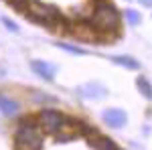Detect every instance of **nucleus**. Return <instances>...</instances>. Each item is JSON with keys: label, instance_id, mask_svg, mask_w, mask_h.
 I'll use <instances>...</instances> for the list:
<instances>
[{"label": "nucleus", "instance_id": "1", "mask_svg": "<svg viewBox=\"0 0 152 150\" xmlns=\"http://www.w3.org/2000/svg\"><path fill=\"white\" fill-rule=\"evenodd\" d=\"M94 12L89 16V26L94 29V33L97 35H112L118 33L120 29V12L116 10V6L107 0H97L94 2Z\"/></svg>", "mask_w": 152, "mask_h": 150}, {"label": "nucleus", "instance_id": "7", "mask_svg": "<svg viewBox=\"0 0 152 150\" xmlns=\"http://www.w3.org/2000/svg\"><path fill=\"white\" fill-rule=\"evenodd\" d=\"M31 69L35 71L39 77H43V79H47V81L53 79V77H55V71H57L51 63H47V61H33V63H31Z\"/></svg>", "mask_w": 152, "mask_h": 150}, {"label": "nucleus", "instance_id": "11", "mask_svg": "<svg viewBox=\"0 0 152 150\" xmlns=\"http://www.w3.org/2000/svg\"><path fill=\"white\" fill-rule=\"evenodd\" d=\"M136 85H138L140 93L146 97V100H152V85H150V81L146 79V77H138V79H136Z\"/></svg>", "mask_w": 152, "mask_h": 150}, {"label": "nucleus", "instance_id": "14", "mask_svg": "<svg viewBox=\"0 0 152 150\" xmlns=\"http://www.w3.org/2000/svg\"><path fill=\"white\" fill-rule=\"evenodd\" d=\"M31 95H33L35 104H43V102H51V104H55V102H57L53 95H47V93H41V91H33Z\"/></svg>", "mask_w": 152, "mask_h": 150}, {"label": "nucleus", "instance_id": "19", "mask_svg": "<svg viewBox=\"0 0 152 150\" xmlns=\"http://www.w3.org/2000/svg\"><path fill=\"white\" fill-rule=\"evenodd\" d=\"M112 150H120V148H112Z\"/></svg>", "mask_w": 152, "mask_h": 150}, {"label": "nucleus", "instance_id": "16", "mask_svg": "<svg viewBox=\"0 0 152 150\" xmlns=\"http://www.w3.org/2000/svg\"><path fill=\"white\" fill-rule=\"evenodd\" d=\"M2 23H4V26H6L8 31H12V33H18V26L12 23L10 18H6V16H4V18H2Z\"/></svg>", "mask_w": 152, "mask_h": 150}, {"label": "nucleus", "instance_id": "2", "mask_svg": "<svg viewBox=\"0 0 152 150\" xmlns=\"http://www.w3.org/2000/svg\"><path fill=\"white\" fill-rule=\"evenodd\" d=\"M45 144L43 128L39 126V120L35 118H23L14 132V146L16 150H41Z\"/></svg>", "mask_w": 152, "mask_h": 150}, {"label": "nucleus", "instance_id": "18", "mask_svg": "<svg viewBox=\"0 0 152 150\" xmlns=\"http://www.w3.org/2000/svg\"><path fill=\"white\" fill-rule=\"evenodd\" d=\"M142 4H146V6H152V0H140Z\"/></svg>", "mask_w": 152, "mask_h": 150}, {"label": "nucleus", "instance_id": "17", "mask_svg": "<svg viewBox=\"0 0 152 150\" xmlns=\"http://www.w3.org/2000/svg\"><path fill=\"white\" fill-rule=\"evenodd\" d=\"M8 2H10V4L14 6V8H18V10H23L24 6L28 4V0H8Z\"/></svg>", "mask_w": 152, "mask_h": 150}, {"label": "nucleus", "instance_id": "12", "mask_svg": "<svg viewBox=\"0 0 152 150\" xmlns=\"http://www.w3.org/2000/svg\"><path fill=\"white\" fill-rule=\"evenodd\" d=\"M73 16H77V18H89L91 16V12H94V6H89V4H81L79 8H73Z\"/></svg>", "mask_w": 152, "mask_h": 150}, {"label": "nucleus", "instance_id": "4", "mask_svg": "<svg viewBox=\"0 0 152 150\" xmlns=\"http://www.w3.org/2000/svg\"><path fill=\"white\" fill-rule=\"evenodd\" d=\"M67 122V116H63L57 110H43L39 114V126L43 128L45 134H57L59 130L63 128V124Z\"/></svg>", "mask_w": 152, "mask_h": 150}, {"label": "nucleus", "instance_id": "9", "mask_svg": "<svg viewBox=\"0 0 152 150\" xmlns=\"http://www.w3.org/2000/svg\"><path fill=\"white\" fill-rule=\"evenodd\" d=\"M79 93H81L83 97H91V100H95V97H104L107 91H105V87L97 85V83H89V85L79 87Z\"/></svg>", "mask_w": 152, "mask_h": 150}, {"label": "nucleus", "instance_id": "15", "mask_svg": "<svg viewBox=\"0 0 152 150\" xmlns=\"http://www.w3.org/2000/svg\"><path fill=\"white\" fill-rule=\"evenodd\" d=\"M124 14H126V18H128L130 24H138V23H140V12H136V10H132V8H128Z\"/></svg>", "mask_w": 152, "mask_h": 150}, {"label": "nucleus", "instance_id": "10", "mask_svg": "<svg viewBox=\"0 0 152 150\" xmlns=\"http://www.w3.org/2000/svg\"><path fill=\"white\" fill-rule=\"evenodd\" d=\"M112 61H114L116 65H122V67H126V69H132V71L140 69V63H138L136 59L128 57V55H114V57H112Z\"/></svg>", "mask_w": 152, "mask_h": 150}, {"label": "nucleus", "instance_id": "13", "mask_svg": "<svg viewBox=\"0 0 152 150\" xmlns=\"http://www.w3.org/2000/svg\"><path fill=\"white\" fill-rule=\"evenodd\" d=\"M59 49L63 51H69V53H75V55H87V51L81 49V47H75V45H67V43H57Z\"/></svg>", "mask_w": 152, "mask_h": 150}, {"label": "nucleus", "instance_id": "6", "mask_svg": "<svg viewBox=\"0 0 152 150\" xmlns=\"http://www.w3.org/2000/svg\"><path fill=\"white\" fill-rule=\"evenodd\" d=\"M18 110H20V105H18V102L14 97L6 95V93H0V112L2 114L8 116V118H14L18 114Z\"/></svg>", "mask_w": 152, "mask_h": 150}, {"label": "nucleus", "instance_id": "8", "mask_svg": "<svg viewBox=\"0 0 152 150\" xmlns=\"http://www.w3.org/2000/svg\"><path fill=\"white\" fill-rule=\"evenodd\" d=\"M87 142H89V146L95 148V150H112V148H116V144L107 138V136L95 134V132H94V136H91V134H87Z\"/></svg>", "mask_w": 152, "mask_h": 150}, {"label": "nucleus", "instance_id": "3", "mask_svg": "<svg viewBox=\"0 0 152 150\" xmlns=\"http://www.w3.org/2000/svg\"><path fill=\"white\" fill-rule=\"evenodd\" d=\"M24 12H26L37 24H47V26H51L53 23H63L61 12H59L53 4H45V2H41V0H28Z\"/></svg>", "mask_w": 152, "mask_h": 150}, {"label": "nucleus", "instance_id": "5", "mask_svg": "<svg viewBox=\"0 0 152 150\" xmlns=\"http://www.w3.org/2000/svg\"><path fill=\"white\" fill-rule=\"evenodd\" d=\"M102 118H104V122L110 128H124L126 122H128L126 112L124 110H118V108H107L104 114H102Z\"/></svg>", "mask_w": 152, "mask_h": 150}, {"label": "nucleus", "instance_id": "20", "mask_svg": "<svg viewBox=\"0 0 152 150\" xmlns=\"http://www.w3.org/2000/svg\"><path fill=\"white\" fill-rule=\"evenodd\" d=\"M94 2H97V0H94Z\"/></svg>", "mask_w": 152, "mask_h": 150}]
</instances>
